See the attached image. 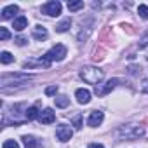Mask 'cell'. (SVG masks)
<instances>
[{"label":"cell","instance_id":"obj_1","mask_svg":"<svg viewBox=\"0 0 148 148\" xmlns=\"http://www.w3.org/2000/svg\"><path fill=\"white\" fill-rule=\"evenodd\" d=\"M103 77H105L103 70H99L96 66H86L80 70V79L87 84H92V86H98L103 80Z\"/></svg>","mask_w":148,"mask_h":148},{"label":"cell","instance_id":"obj_2","mask_svg":"<svg viewBox=\"0 0 148 148\" xmlns=\"http://www.w3.org/2000/svg\"><path fill=\"white\" fill-rule=\"evenodd\" d=\"M145 134V129L141 125H136V124H129V125H122L119 129V136L122 139H127V141H132V139H138Z\"/></svg>","mask_w":148,"mask_h":148},{"label":"cell","instance_id":"obj_3","mask_svg":"<svg viewBox=\"0 0 148 148\" xmlns=\"http://www.w3.org/2000/svg\"><path fill=\"white\" fill-rule=\"evenodd\" d=\"M66 56V47L63 44H56L49 52H45V58L52 63V61H63Z\"/></svg>","mask_w":148,"mask_h":148},{"label":"cell","instance_id":"obj_4","mask_svg":"<svg viewBox=\"0 0 148 148\" xmlns=\"http://www.w3.org/2000/svg\"><path fill=\"white\" fill-rule=\"evenodd\" d=\"M30 79H33V75H26V73H5V75H2V86L14 84V82H26Z\"/></svg>","mask_w":148,"mask_h":148},{"label":"cell","instance_id":"obj_5","mask_svg":"<svg viewBox=\"0 0 148 148\" xmlns=\"http://www.w3.org/2000/svg\"><path fill=\"white\" fill-rule=\"evenodd\" d=\"M42 12L47 16H59L61 14V4L58 0H51V2L42 5Z\"/></svg>","mask_w":148,"mask_h":148},{"label":"cell","instance_id":"obj_6","mask_svg":"<svg viewBox=\"0 0 148 148\" xmlns=\"http://www.w3.org/2000/svg\"><path fill=\"white\" fill-rule=\"evenodd\" d=\"M119 84V80L117 79H112V80H108L106 84H98L96 87H94V92L98 94V96H106L110 91H113L115 89V86Z\"/></svg>","mask_w":148,"mask_h":148},{"label":"cell","instance_id":"obj_7","mask_svg":"<svg viewBox=\"0 0 148 148\" xmlns=\"http://www.w3.org/2000/svg\"><path fill=\"white\" fill-rule=\"evenodd\" d=\"M56 136H58V139L59 141H70L71 139V136H73V129L70 127V125H66V124H61V125H58V129H56Z\"/></svg>","mask_w":148,"mask_h":148},{"label":"cell","instance_id":"obj_8","mask_svg":"<svg viewBox=\"0 0 148 148\" xmlns=\"http://www.w3.org/2000/svg\"><path fill=\"white\" fill-rule=\"evenodd\" d=\"M103 119H105V113H103L101 110H94V112L89 115V119H87V124H89L91 127H98V125L103 122Z\"/></svg>","mask_w":148,"mask_h":148},{"label":"cell","instance_id":"obj_9","mask_svg":"<svg viewBox=\"0 0 148 148\" xmlns=\"http://www.w3.org/2000/svg\"><path fill=\"white\" fill-rule=\"evenodd\" d=\"M40 124H52L56 120V113L51 110V108H45L44 112H40V117H38Z\"/></svg>","mask_w":148,"mask_h":148},{"label":"cell","instance_id":"obj_10","mask_svg":"<svg viewBox=\"0 0 148 148\" xmlns=\"http://www.w3.org/2000/svg\"><path fill=\"white\" fill-rule=\"evenodd\" d=\"M49 64H51V61L45 58V56H42L40 59H32V61H26L25 63V68H33V66H42V68H49Z\"/></svg>","mask_w":148,"mask_h":148},{"label":"cell","instance_id":"obj_11","mask_svg":"<svg viewBox=\"0 0 148 148\" xmlns=\"http://www.w3.org/2000/svg\"><path fill=\"white\" fill-rule=\"evenodd\" d=\"M75 98H77V101L80 105H87L91 101V92L87 89H77L75 91Z\"/></svg>","mask_w":148,"mask_h":148},{"label":"cell","instance_id":"obj_12","mask_svg":"<svg viewBox=\"0 0 148 148\" xmlns=\"http://www.w3.org/2000/svg\"><path fill=\"white\" fill-rule=\"evenodd\" d=\"M32 35H33V38H37V40H45V38H47V30H45L44 26L37 25V26L32 30Z\"/></svg>","mask_w":148,"mask_h":148},{"label":"cell","instance_id":"obj_13","mask_svg":"<svg viewBox=\"0 0 148 148\" xmlns=\"http://www.w3.org/2000/svg\"><path fill=\"white\" fill-rule=\"evenodd\" d=\"M26 26H28V19H26L25 16L16 18V19H14V23H12V28H14L16 32H23Z\"/></svg>","mask_w":148,"mask_h":148},{"label":"cell","instance_id":"obj_14","mask_svg":"<svg viewBox=\"0 0 148 148\" xmlns=\"http://www.w3.org/2000/svg\"><path fill=\"white\" fill-rule=\"evenodd\" d=\"M40 117V112L37 110V106H30L25 110V120H35Z\"/></svg>","mask_w":148,"mask_h":148},{"label":"cell","instance_id":"obj_15","mask_svg":"<svg viewBox=\"0 0 148 148\" xmlns=\"http://www.w3.org/2000/svg\"><path fill=\"white\" fill-rule=\"evenodd\" d=\"M18 11H19V7H18V5H7V7L2 11V18H4V19H11V18H12V14H16Z\"/></svg>","mask_w":148,"mask_h":148},{"label":"cell","instance_id":"obj_16","mask_svg":"<svg viewBox=\"0 0 148 148\" xmlns=\"http://www.w3.org/2000/svg\"><path fill=\"white\" fill-rule=\"evenodd\" d=\"M23 143H25V148H37L38 143L33 136H23Z\"/></svg>","mask_w":148,"mask_h":148},{"label":"cell","instance_id":"obj_17","mask_svg":"<svg viewBox=\"0 0 148 148\" xmlns=\"http://www.w3.org/2000/svg\"><path fill=\"white\" fill-rule=\"evenodd\" d=\"M70 26H71V19H70V18H66L64 21H61V23L56 26V32H59V33H64V32H66Z\"/></svg>","mask_w":148,"mask_h":148},{"label":"cell","instance_id":"obj_18","mask_svg":"<svg viewBox=\"0 0 148 148\" xmlns=\"http://www.w3.org/2000/svg\"><path fill=\"white\" fill-rule=\"evenodd\" d=\"M54 103H56V106H59V108H66V106L70 105V99H68L66 96H58V98L54 99Z\"/></svg>","mask_w":148,"mask_h":148},{"label":"cell","instance_id":"obj_19","mask_svg":"<svg viewBox=\"0 0 148 148\" xmlns=\"http://www.w3.org/2000/svg\"><path fill=\"white\" fill-rule=\"evenodd\" d=\"M80 9H84V2H68V11H71V12H77V11H80Z\"/></svg>","mask_w":148,"mask_h":148},{"label":"cell","instance_id":"obj_20","mask_svg":"<svg viewBox=\"0 0 148 148\" xmlns=\"http://www.w3.org/2000/svg\"><path fill=\"white\" fill-rule=\"evenodd\" d=\"M0 61H2L4 64H11V63L14 61V58H12V54H11V52H7V51H4L2 54H0Z\"/></svg>","mask_w":148,"mask_h":148},{"label":"cell","instance_id":"obj_21","mask_svg":"<svg viewBox=\"0 0 148 148\" xmlns=\"http://www.w3.org/2000/svg\"><path fill=\"white\" fill-rule=\"evenodd\" d=\"M138 14L143 18V19H148V5H145V4H141L139 7H138Z\"/></svg>","mask_w":148,"mask_h":148},{"label":"cell","instance_id":"obj_22","mask_svg":"<svg viewBox=\"0 0 148 148\" xmlns=\"http://www.w3.org/2000/svg\"><path fill=\"white\" fill-rule=\"evenodd\" d=\"M2 148H19V145H18L16 139H7V141H4Z\"/></svg>","mask_w":148,"mask_h":148},{"label":"cell","instance_id":"obj_23","mask_svg":"<svg viewBox=\"0 0 148 148\" xmlns=\"http://www.w3.org/2000/svg\"><path fill=\"white\" fill-rule=\"evenodd\" d=\"M11 35H9V32H7V28H4V26H0V40H7Z\"/></svg>","mask_w":148,"mask_h":148},{"label":"cell","instance_id":"obj_24","mask_svg":"<svg viewBox=\"0 0 148 148\" xmlns=\"http://www.w3.org/2000/svg\"><path fill=\"white\" fill-rule=\"evenodd\" d=\"M58 92V86H49L47 89H45V94L47 96H52V94H56Z\"/></svg>","mask_w":148,"mask_h":148},{"label":"cell","instance_id":"obj_25","mask_svg":"<svg viewBox=\"0 0 148 148\" xmlns=\"http://www.w3.org/2000/svg\"><path fill=\"white\" fill-rule=\"evenodd\" d=\"M148 45V32L141 37V40H139V47H146Z\"/></svg>","mask_w":148,"mask_h":148},{"label":"cell","instance_id":"obj_26","mask_svg":"<svg viewBox=\"0 0 148 148\" xmlns=\"http://www.w3.org/2000/svg\"><path fill=\"white\" fill-rule=\"evenodd\" d=\"M139 89H141V92H145V94H148V79H145V80L141 82V86H139Z\"/></svg>","mask_w":148,"mask_h":148},{"label":"cell","instance_id":"obj_27","mask_svg":"<svg viewBox=\"0 0 148 148\" xmlns=\"http://www.w3.org/2000/svg\"><path fill=\"white\" fill-rule=\"evenodd\" d=\"M87 148H105V146H103L101 143H91V145H89Z\"/></svg>","mask_w":148,"mask_h":148},{"label":"cell","instance_id":"obj_28","mask_svg":"<svg viewBox=\"0 0 148 148\" xmlns=\"http://www.w3.org/2000/svg\"><path fill=\"white\" fill-rule=\"evenodd\" d=\"M25 42H26V40H25L23 37H18V38H16V44H18V45H25Z\"/></svg>","mask_w":148,"mask_h":148},{"label":"cell","instance_id":"obj_29","mask_svg":"<svg viewBox=\"0 0 148 148\" xmlns=\"http://www.w3.org/2000/svg\"><path fill=\"white\" fill-rule=\"evenodd\" d=\"M75 127H77V129H80V127H82V122H80V117H77V119H75Z\"/></svg>","mask_w":148,"mask_h":148}]
</instances>
